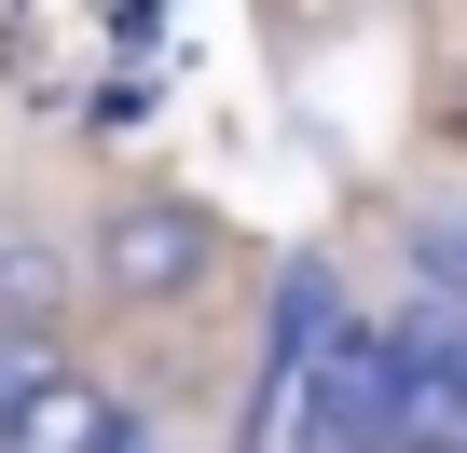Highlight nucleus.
Wrapping results in <instances>:
<instances>
[{
    "instance_id": "obj_1",
    "label": "nucleus",
    "mask_w": 467,
    "mask_h": 453,
    "mask_svg": "<svg viewBox=\"0 0 467 453\" xmlns=\"http://www.w3.org/2000/svg\"><path fill=\"white\" fill-rule=\"evenodd\" d=\"M344 330V275L330 262H289L275 275V316H262V371H248V426L234 453H317V357Z\"/></svg>"
},
{
    "instance_id": "obj_2",
    "label": "nucleus",
    "mask_w": 467,
    "mask_h": 453,
    "mask_svg": "<svg viewBox=\"0 0 467 453\" xmlns=\"http://www.w3.org/2000/svg\"><path fill=\"white\" fill-rule=\"evenodd\" d=\"M206 262H220V234H206L192 206H110V234H97L110 303H192V289H206Z\"/></svg>"
},
{
    "instance_id": "obj_3",
    "label": "nucleus",
    "mask_w": 467,
    "mask_h": 453,
    "mask_svg": "<svg viewBox=\"0 0 467 453\" xmlns=\"http://www.w3.org/2000/svg\"><path fill=\"white\" fill-rule=\"evenodd\" d=\"M0 453H138V412L97 385V371H28L15 385V412H0Z\"/></svg>"
},
{
    "instance_id": "obj_4",
    "label": "nucleus",
    "mask_w": 467,
    "mask_h": 453,
    "mask_svg": "<svg viewBox=\"0 0 467 453\" xmlns=\"http://www.w3.org/2000/svg\"><path fill=\"white\" fill-rule=\"evenodd\" d=\"M440 248H467V206H453V220H440Z\"/></svg>"
}]
</instances>
